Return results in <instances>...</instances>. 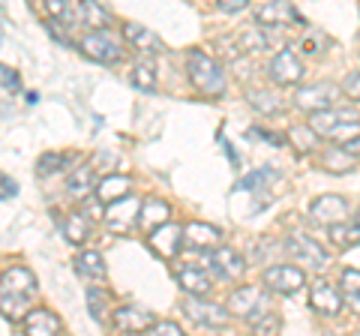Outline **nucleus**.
Here are the masks:
<instances>
[{
    "label": "nucleus",
    "mask_w": 360,
    "mask_h": 336,
    "mask_svg": "<svg viewBox=\"0 0 360 336\" xmlns=\"http://www.w3.org/2000/svg\"><path fill=\"white\" fill-rule=\"evenodd\" d=\"M172 219V207H168V201L162 198H148L141 205V214H139V228L144 231H156L160 226H165V222Z\"/></svg>",
    "instance_id": "412c9836"
},
{
    "label": "nucleus",
    "mask_w": 360,
    "mask_h": 336,
    "mask_svg": "<svg viewBox=\"0 0 360 336\" xmlns=\"http://www.w3.org/2000/svg\"><path fill=\"white\" fill-rule=\"evenodd\" d=\"M276 172L274 168H258V172H252V174H246L243 181L238 183V189H250V193H262V189H267V183H274L276 181Z\"/></svg>",
    "instance_id": "2f4dec72"
},
{
    "label": "nucleus",
    "mask_w": 360,
    "mask_h": 336,
    "mask_svg": "<svg viewBox=\"0 0 360 336\" xmlns=\"http://www.w3.org/2000/svg\"><path fill=\"white\" fill-rule=\"evenodd\" d=\"M309 214L315 222H321V226H336V222H345V217H348V201L340 195H319L312 201Z\"/></svg>",
    "instance_id": "dca6fc26"
},
{
    "label": "nucleus",
    "mask_w": 360,
    "mask_h": 336,
    "mask_svg": "<svg viewBox=\"0 0 360 336\" xmlns=\"http://www.w3.org/2000/svg\"><path fill=\"white\" fill-rule=\"evenodd\" d=\"M246 136H250V138H264L267 144H276V148H279V144H283V138H279V136H274V132H264V129H250V132H246Z\"/></svg>",
    "instance_id": "37998d69"
},
{
    "label": "nucleus",
    "mask_w": 360,
    "mask_h": 336,
    "mask_svg": "<svg viewBox=\"0 0 360 336\" xmlns=\"http://www.w3.org/2000/svg\"><path fill=\"white\" fill-rule=\"evenodd\" d=\"M78 49H82L84 58L96 60V63H117L123 58V51L115 39H111L108 30H90L82 37V42H78Z\"/></svg>",
    "instance_id": "0eeeda50"
},
{
    "label": "nucleus",
    "mask_w": 360,
    "mask_h": 336,
    "mask_svg": "<svg viewBox=\"0 0 360 336\" xmlns=\"http://www.w3.org/2000/svg\"><path fill=\"white\" fill-rule=\"evenodd\" d=\"M0 78H4V93H18V72L13 66H0Z\"/></svg>",
    "instance_id": "ea45409f"
},
{
    "label": "nucleus",
    "mask_w": 360,
    "mask_h": 336,
    "mask_svg": "<svg viewBox=\"0 0 360 336\" xmlns=\"http://www.w3.org/2000/svg\"><path fill=\"white\" fill-rule=\"evenodd\" d=\"M186 75H189V82H193L195 91L205 93V96H219L225 91L222 66L205 51H193L186 58Z\"/></svg>",
    "instance_id": "f03ea898"
},
{
    "label": "nucleus",
    "mask_w": 360,
    "mask_h": 336,
    "mask_svg": "<svg viewBox=\"0 0 360 336\" xmlns=\"http://www.w3.org/2000/svg\"><path fill=\"white\" fill-rule=\"evenodd\" d=\"M111 324H115V330H120V333H144L156 324V316L141 306H120V309H115V316H111Z\"/></svg>",
    "instance_id": "4468645a"
},
{
    "label": "nucleus",
    "mask_w": 360,
    "mask_h": 336,
    "mask_svg": "<svg viewBox=\"0 0 360 336\" xmlns=\"http://www.w3.org/2000/svg\"><path fill=\"white\" fill-rule=\"evenodd\" d=\"M207 264H210V271L217 273L219 279H225V283H234V279H240L243 271H246L243 255L238 250H231V246H219V250H213L207 255Z\"/></svg>",
    "instance_id": "ddd939ff"
},
{
    "label": "nucleus",
    "mask_w": 360,
    "mask_h": 336,
    "mask_svg": "<svg viewBox=\"0 0 360 336\" xmlns=\"http://www.w3.org/2000/svg\"><path fill=\"white\" fill-rule=\"evenodd\" d=\"M342 300H345L342 291L336 285H330L328 279H315V283L309 285V306L319 312V316H328V318L340 316Z\"/></svg>",
    "instance_id": "9b49d317"
},
{
    "label": "nucleus",
    "mask_w": 360,
    "mask_h": 336,
    "mask_svg": "<svg viewBox=\"0 0 360 336\" xmlns=\"http://www.w3.org/2000/svg\"><path fill=\"white\" fill-rule=\"evenodd\" d=\"M148 333H153V336L156 333H162V336H180L184 330H180V324H174V321H156Z\"/></svg>",
    "instance_id": "79ce46f5"
},
{
    "label": "nucleus",
    "mask_w": 360,
    "mask_h": 336,
    "mask_svg": "<svg viewBox=\"0 0 360 336\" xmlns=\"http://www.w3.org/2000/svg\"><path fill=\"white\" fill-rule=\"evenodd\" d=\"M246 103L262 115H274V111H283V96L274 91H250L246 93Z\"/></svg>",
    "instance_id": "c85d7f7f"
},
{
    "label": "nucleus",
    "mask_w": 360,
    "mask_h": 336,
    "mask_svg": "<svg viewBox=\"0 0 360 336\" xmlns=\"http://www.w3.org/2000/svg\"><path fill=\"white\" fill-rule=\"evenodd\" d=\"M129 189H132V181L127 174H108L96 183V198L103 201V205H115V201L129 195Z\"/></svg>",
    "instance_id": "4be33fe9"
},
{
    "label": "nucleus",
    "mask_w": 360,
    "mask_h": 336,
    "mask_svg": "<svg viewBox=\"0 0 360 336\" xmlns=\"http://www.w3.org/2000/svg\"><path fill=\"white\" fill-rule=\"evenodd\" d=\"M264 288L276 291V295H295L307 285V273L303 267H295V264H274L264 271Z\"/></svg>",
    "instance_id": "6e6552de"
},
{
    "label": "nucleus",
    "mask_w": 360,
    "mask_h": 336,
    "mask_svg": "<svg viewBox=\"0 0 360 336\" xmlns=\"http://www.w3.org/2000/svg\"><path fill=\"white\" fill-rule=\"evenodd\" d=\"M255 21L262 27H283V25H300V15H297V9L288 4V0H274V4H267L262 6L255 13Z\"/></svg>",
    "instance_id": "f3484780"
},
{
    "label": "nucleus",
    "mask_w": 360,
    "mask_h": 336,
    "mask_svg": "<svg viewBox=\"0 0 360 336\" xmlns=\"http://www.w3.org/2000/svg\"><path fill=\"white\" fill-rule=\"evenodd\" d=\"M342 148L352 153V156H360V132H357V136H352V138H345V141H342Z\"/></svg>",
    "instance_id": "a18cd8bd"
},
{
    "label": "nucleus",
    "mask_w": 360,
    "mask_h": 336,
    "mask_svg": "<svg viewBox=\"0 0 360 336\" xmlns=\"http://www.w3.org/2000/svg\"><path fill=\"white\" fill-rule=\"evenodd\" d=\"M75 273L84 276V279H105V261H103V255L94 252V250L82 252L75 259Z\"/></svg>",
    "instance_id": "bb28decb"
},
{
    "label": "nucleus",
    "mask_w": 360,
    "mask_h": 336,
    "mask_svg": "<svg viewBox=\"0 0 360 336\" xmlns=\"http://www.w3.org/2000/svg\"><path fill=\"white\" fill-rule=\"evenodd\" d=\"M148 243L160 259L172 261L180 255V250H184V228L174 226V222H165V226H160L156 231L148 234Z\"/></svg>",
    "instance_id": "f8f14e48"
},
{
    "label": "nucleus",
    "mask_w": 360,
    "mask_h": 336,
    "mask_svg": "<svg viewBox=\"0 0 360 336\" xmlns=\"http://www.w3.org/2000/svg\"><path fill=\"white\" fill-rule=\"evenodd\" d=\"M333 99H336V87L333 84H307V87H300L297 96H295V103L300 111H321V108H330L333 105Z\"/></svg>",
    "instance_id": "a211bd4d"
},
{
    "label": "nucleus",
    "mask_w": 360,
    "mask_h": 336,
    "mask_svg": "<svg viewBox=\"0 0 360 336\" xmlns=\"http://www.w3.org/2000/svg\"><path fill=\"white\" fill-rule=\"evenodd\" d=\"M63 168V156L60 153H45L42 160H39V165H37V172L42 174V177H49V174H54V172H60Z\"/></svg>",
    "instance_id": "4c0bfd02"
},
{
    "label": "nucleus",
    "mask_w": 360,
    "mask_h": 336,
    "mask_svg": "<svg viewBox=\"0 0 360 336\" xmlns=\"http://www.w3.org/2000/svg\"><path fill=\"white\" fill-rule=\"evenodd\" d=\"M139 214H141V201L135 195H127V198L115 201V205H108L105 226L115 234H127V231H132V226H139Z\"/></svg>",
    "instance_id": "1a4fd4ad"
},
{
    "label": "nucleus",
    "mask_w": 360,
    "mask_h": 336,
    "mask_svg": "<svg viewBox=\"0 0 360 336\" xmlns=\"http://www.w3.org/2000/svg\"><path fill=\"white\" fill-rule=\"evenodd\" d=\"M279 324H283V321H279L276 312H267L264 318H258V321L252 324V330H255V333H276Z\"/></svg>",
    "instance_id": "58836bf2"
},
{
    "label": "nucleus",
    "mask_w": 360,
    "mask_h": 336,
    "mask_svg": "<svg viewBox=\"0 0 360 336\" xmlns=\"http://www.w3.org/2000/svg\"><path fill=\"white\" fill-rule=\"evenodd\" d=\"M217 4H219L222 13H240V9H246L250 0H217Z\"/></svg>",
    "instance_id": "c03bdc74"
},
{
    "label": "nucleus",
    "mask_w": 360,
    "mask_h": 336,
    "mask_svg": "<svg viewBox=\"0 0 360 336\" xmlns=\"http://www.w3.org/2000/svg\"><path fill=\"white\" fill-rule=\"evenodd\" d=\"M267 291L258 288V285H240V288H234L231 297H229L231 316H240L252 328L258 318H264L267 312H270V295H267Z\"/></svg>",
    "instance_id": "20e7f679"
},
{
    "label": "nucleus",
    "mask_w": 360,
    "mask_h": 336,
    "mask_svg": "<svg viewBox=\"0 0 360 336\" xmlns=\"http://www.w3.org/2000/svg\"><path fill=\"white\" fill-rule=\"evenodd\" d=\"M15 195H18V183L4 177V198H15Z\"/></svg>",
    "instance_id": "49530a36"
},
{
    "label": "nucleus",
    "mask_w": 360,
    "mask_h": 336,
    "mask_svg": "<svg viewBox=\"0 0 360 336\" xmlns=\"http://www.w3.org/2000/svg\"><path fill=\"white\" fill-rule=\"evenodd\" d=\"M352 222H354V226H357V228H360V210H357V214H354V217H352Z\"/></svg>",
    "instance_id": "de8ad7c7"
},
{
    "label": "nucleus",
    "mask_w": 360,
    "mask_h": 336,
    "mask_svg": "<svg viewBox=\"0 0 360 336\" xmlns=\"http://www.w3.org/2000/svg\"><path fill=\"white\" fill-rule=\"evenodd\" d=\"M72 198H87L90 189H94V168L90 165H78L75 172L70 174V183H66Z\"/></svg>",
    "instance_id": "cd10ccee"
},
{
    "label": "nucleus",
    "mask_w": 360,
    "mask_h": 336,
    "mask_svg": "<svg viewBox=\"0 0 360 336\" xmlns=\"http://www.w3.org/2000/svg\"><path fill=\"white\" fill-rule=\"evenodd\" d=\"M25 333L30 336H51L60 333V318L51 309H30L25 316Z\"/></svg>",
    "instance_id": "5701e85b"
},
{
    "label": "nucleus",
    "mask_w": 360,
    "mask_h": 336,
    "mask_svg": "<svg viewBox=\"0 0 360 336\" xmlns=\"http://www.w3.org/2000/svg\"><path fill=\"white\" fill-rule=\"evenodd\" d=\"M240 46H243L246 51H262V49H267L270 42H267V37L262 33V25H258L255 30H246L243 37H240Z\"/></svg>",
    "instance_id": "e433bc0d"
},
{
    "label": "nucleus",
    "mask_w": 360,
    "mask_h": 336,
    "mask_svg": "<svg viewBox=\"0 0 360 336\" xmlns=\"http://www.w3.org/2000/svg\"><path fill=\"white\" fill-rule=\"evenodd\" d=\"M129 82H132L135 91H141V93H156V91H160V78H156V66H153L150 60H139V63H132Z\"/></svg>",
    "instance_id": "393cba45"
},
{
    "label": "nucleus",
    "mask_w": 360,
    "mask_h": 336,
    "mask_svg": "<svg viewBox=\"0 0 360 336\" xmlns=\"http://www.w3.org/2000/svg\"><path fill=\"white\" fill-rule=\"evenodd\" d=\"M352 160H354V156L348 153L342 144H336V148L321 153V168H324V172H330V174H345V172H352V168H354Z\"/></svg>",
    "instance_id": "a878e982"
},
{
    "label": "nucleus",
    "mask_w": 360,
    "mask_h": 336,
    "mask_svg": "<svg viewBox=\"0 0 360 336\" xmlns=\"http://www.w3.org/2000/svg\"><path fill=\"white\" fill-rule=\"evenodd\" d=\"M342 297L348 309L360 316V271H345L342 273Z\"/></svg>",
    "instance_id": "7c9ffc66"
},
{
    "label": "nucleus",
    "mask_w": 360,
    "mask_h": 336,
    "mask_svg": "<svg viewBox=\"0 0 360 336\" xmlns=\"http://www.w3.org/2000/svg\"><path fill=\"white\" fill-rule=\"evenodd\" d=\"M123 37H127L129 46H135V49L144 51V54H160V51L165 49L162 39L156 37L150 27L139 25V21H127V25H123Z\"/></svg>",
    "instance_id": "aec40b11"
},
{
    "label": "nucleus",
    "mask_w": 360,
    "mask_h": 336,
    "mask_svg": "<svg viewBox=\"0 0 360 336\" xmlns=\"http://www.w3.org/2000/svg\"><path fill=\"white\" fill-rule=\"evenodd\" d=\"M105 300H108V295L99 285H90L87 288V306H90V318H94L96 324H105Z\"/></svg>",
    "instance_id": "473e14b6"
},
{
    "label": "nucleus",
    "mask_w": 360,
    "mask_h": 336,
    "mask_svg": "<svg viewBox=\"0 0 360 336\" xmlns=\"http://www.w3.org/2000/svg\"><path fill=\"white\" fill-rule=\"evenodd\" d=\"M63 234L70 243H84L90 238V219L84 214H70L63 219Z\"/></svg>",
    "instance_id": "c756f323"
},
{
    "label": "nucleus",
    "mask_w": 360,
    "mask_h": 336,
    "mask_svg": "<svg viewBox=\"0 0 360 336\" xmlns=\"http://www.w3.org/2000/svg\"><path fill=\"white\" fill-rule=\"evenodd\" d=\"M267 75H270V82L279 84V87H295L300 84V78H303V63L295 51H279L274 60H270L267 66Z\"/></svg>",
    "instance_id": "9d476101"
},
{
    "label": "nucleus",
    "mask_w": 360,
    "mask_h": 336,
    "mask_svg": "<svg viewBox=\"0 0 360 336\" xmlns=\"http://www.w3.org/2000/svg\"><path fill=\"white\" fill-rule=\"evenodd\" d=\"M72 4H75V0H45V9H49L51 18H58V21H63V25H70Z\"/></svg>",
    "instance_id": "c9c22d12"
},
{
    "label": "nucleus",
    "mask_w": 360,
    "mask_h": 336,
    "mask_svg": "<svg viewBox=\"0 0 360 336\" xmlns=\"http://www.w3.org/2000/svg\"><path fill=\"white\" fill-rule=\"evenodd\" d=\"M219 243V228L205 226V222H186L184 226V250H213Z\"/></svg>",
    "instance_id": "6ab92c4d"
},
{
    "label": "nucleus",
    "mask_w": 360,
    "mask_h": 336,
    "mask_svg": "<svg viewBox=\"0 0 360 336\" xmlns=\"http://www.w3.org/2000/svg\"><path fill=\"white\" fill-rule=\"evenodd\" d=\"M342 87H345V96H348V99L360 103V72H352V75H348Z\"/></svg>",
    "instance_id": "a19ab883"
},
{
    "label": "nucleus",
    "mask_w": 360,
    "mask_h": 336,
    "mask_svg": "<svg viewBox=\"0 0 360 336\" xmlns=\"http://www.w3.org/2000/svg\"><path fill=\"white\" fill-rule=\"evenodd\" d=\"M177 285L184 288L186 295L207 297L210 288H213V279L201 271V267H184V271H177Z\"/></svg>",
    "instance_id": "b1692460"
},
{
    "label": "nucleus",
    "mask_w": 360,
    "mask_h": 336,
    "mask_svg": "<svg viewBox=\"0 0 360 336\" xmlns=\"http://www.w3.org/2000/svg\"><path fill=\"white\" fill-rule=\"evenodd\" d=\"M357 333H360V330H357Z\"/></svg>",
    "instance_id": "09e8293b"
},
{
    "label": "nucleus",
    "mask_w": 360,
    "mask_h": 336,
    "mask_svg": "<svg viewBox=\"0 0 360 336\" xmlns=\"http://www.w3.org/2000/svg\"><path fill=\"white\" fill-rule=\"evenodd\" d=\"M328 231H330V240L336 246H342V250L360 240V228L354 226V222H352V226H342V222H336V226H328Z\"/></svg>",
    "instance_id": "72a5a7b5"
},
{
    "label": "nucleus",
    "mask_w": 360,
    "mask_h": 336,
    "mask_svg": "<svg viewBox=\"0 0 360 336\" xmlns=\"http://www.w3.org/2000/svg\"><path fill=\"white\" fill-rule=\"evenodd\" d=\"M70 25H84L87 30H105L108 27V13L99 0H75Z\"/></svg>",
    "instance_id": "2eb2a0df"
},
{
    "label": "nucleus",
    "mask_w": 360,
    "mask_h": 336,
    "mask_svg": "<svg viewBox=\"0 0 360 336\" xmlns=\"http://www.w3.org/2000/svg\"><path fill=\"white\" fill-rule=\"evenodd\" d=\"M309 127L319 132V136H328L336 141H345V136L352 138L357 136V115L352 108H321V111H312L309 117Z\"/></svg>",
    "instance_id": "7ed1b4c3"
},
{
    "label": "nucleus",
    "mask_w": 360,
    "mask_h": 336,
    "mask_svg": "<svg viewBox=\"0 0 360 336\" xmlns=\"http://www.w3.org/2000/svg\"><path fill=\"white\" fill-rule=\"evenodd\" d=\"M315 136H319V132H315L312 127H291V129H288V138L295 141V148H297L300 153H309V150H312Z\"/></svg>",
    "instance_id": "f704fd0d"
},
{
    "label": "nucleus",
    "mask_w": 360,
    "mask_h": 336,
    "mask_svg": "<svg viewBox=\"0 0 360 336\" xmlns=\"http://www.w3.org/2000/svg\"><path fill=\"white\" fill-rule=\"evenodd\" d=\"M285 252L295 261H300L303 267H309V271H324V267L330 264V255L324 252L312 238H307V234H291V238L285 240Z\"/></svg>",
    "instance_id": "423d86ee"
},
{
    "label": "nucleus",
    "mask_w": 360,
    "mask_h": 336,
    "mask_svg": "<svg viewBox=\"0 0 360 336\" xmlns=\"http://www.w3.org/2000/svg\"><path fill=\"white\" fill-rule=\"evenodd\" d=\"M180 309H184V316L198 324V328H229V318H231V309H225L219 304H210V300L198 297V295H186L184 304H180Z\"/></svg>",
    "instance_id": "39448f33"
},
{
    "label": "nucleus",
    "mask_w": 360,
    "mask_h": 336,
    "mask_svg": "<svg viewBox=\"0 0 360 336\" xmlns=\"http://www.w3.org/2000/svg\"><path fill=\"white\" fill-rule=\"evenodd\" d=\"M37 276L27 267H13L4 273V318L25 321L30 309V297L37 295Z\"/></svg>",
    "instance_id": "f257e3e1"
}]
</instances>
